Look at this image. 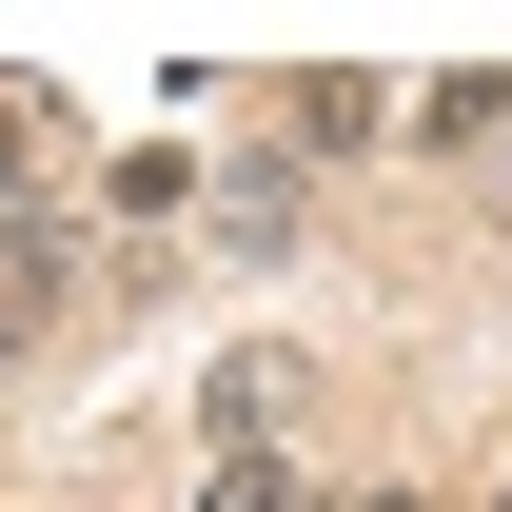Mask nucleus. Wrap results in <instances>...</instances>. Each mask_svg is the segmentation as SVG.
<instances>
[{
    "mask_svg": "<svg viewBox=\"0 0 512 512\" xmlns=\"http://www.w3.org/2000/svg\"><path fill=\"white\" fill-rule=\"evenodd\" d=\"M197 237H217V256H256V276H276V256L316 237V178H296V158H237V178H217V217H197Z\"/></svg>",
    "mask_w": 512,
    "mask_h": 512,
    "instance_id": "1",
    "label": "nucleus"
},
{
    "mask_svg": "<svg viewBox=\"0 0 512 512\" xmlns=\"http://www.w3.org/2000/svg\"><path fill=\"white\" fill-rule=\"evenodd\" d=\"M276 414H296V355H217L197 375V453H276Z\"/></svg>",
    "mask_w": 512,
    "mask_h": 512,
    "instance_id": "2",
    "label": "nucleus"
},
{
    "mask_svg": "<svg viewBox=\"0 0 512 512\" xmlns=\"http://www.w3.org/2000/svg\"><path fill=\"white\" fill-rule=\"evenodd\" d=\"M394 138V79H296V178H316V158H375Z\"/></svg>",
    "mask_w": 512,
    "mask_h": 512,
    "instance_id": "3",
    "label": "nucleus"
},
{
    "mask_svg": "<svg viewBox=\"0 0 512 512\" xmlns=\"http://www.w3.org/2000/svg\"><path fill=\"white\" fill-rule=\"evenodd\" d=\"M394 119L434 138V158H473V138H512V79H493V60H453V79H414Z\"/></svg>",
    "mask_w": 512,
    "mask_h": 512,
    "instance_id": "4",
    "label": "nucleus"
},
{
    "mask_svg": "<svg viewBox=\"0 0 512 512\" xmlns=\"http://www.w3.org/2000/svg\"><path fill=\"white\" fill-rule=\"evenodd\" d=\"M197 512H316L296 453H197Z\"/></svg>",
    "mask_w": 512,
    "mask_h": 512,
    "instance_id": "5",
    "label": "nucleus"
},
{
    "mask_svg": "<svg viewBox=\"0 0 512 512\" xmlns=\"http://www.w3.org/2000/svg\"><path fill=\"white\" fill-rule=\"evenodd\" d=\"M40 158H60V119H40V79H0V197H40Z\"/></svg>",
    "mask_w": 512,
    "mask_h": 512,
    "instance_id": "6",
    "label": "nucleus"
},
{
    "mask_svg": "<svg viewBox=\"0 0 512 512\" xmlns=\"http://www.w3.org/2000/svg\"><path fill=\"white\" fill-rule=\"evenodd\" d=\"M40 335H60V316H40V296H0V375H20V355H40Z\"/></svg>",
    "mask_w": 512,
    "mask_h": 512,
    "instance_id": "7",
    "label": "nucleus"
},
{
    "mask_svg": "<svg viewBox=\"0 0 512 512\" xmlns=\"http://www.w3.org/2000/svg\"><path fill=\"white\" fill-rule=\"evenodd\" d=\"M316 512H434V493H316Z\"/></svg>",
    "mask_w": 512,
    "mask_h": 512,
    "instance_id": "8",
    "label": "nucleus"
},
{
    "mask_svg": "<svg viewBox=\"0 0 512 512\" xmlns=\"http://www.w3.org/2000/svg\"><path fill=\"white\" fill-rule=\"evenodd\" d=\"M473 512H512V473H493V493H473Z\"/></svg>",
    "mask_w": 512,
    "mask_h": 512,
    "instance_id": "9",
    "label": "nucleus"
}]
</instances>
